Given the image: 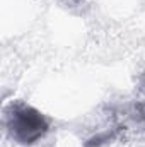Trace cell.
<instances>
[{"mask_svg":"<svg viewBox=\"0 0 145 147\" xmlns=\"http://www.w3.org/2000/svg\"><path fill=\"white\" fill-rule=\"evenodd\" d=\"M9 130L19 144L31 146L44 137L48 132V121L31 106H12V113L9 115Z\"/></svg>","mask_w":145,"mask_h":147,"instance_id":"6da1fadb","label":"cell"}]
</instances>
